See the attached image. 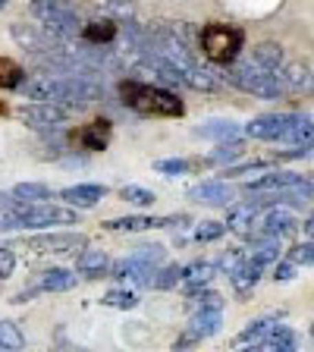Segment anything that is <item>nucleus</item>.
I'll use <instances>...</instances> for the list:
<instances>
[{
    "label": "nucleus",
    "mask_w": 314,
    "mask_h": 352,
    "mask_svg": "<svg viewBox=\"0 0 314 352\" xmlns=\"http://www.w3.org/2000/svg\"><path fill=\"white\" fill-rule=\"evenodd\" d=\"M25 98L44 104H63V107H85L104 95L95 79H79V76H38L22 85Z\"/></svg>",
    "instance_id": "nucleus-1"
},
{
    "label": "nucleus",
    "mask_w": 314,
    "mask_h": 352,
    "mask_svg": "<svg viewBox=\"0 0 314 352\" xmlns=\"http://www.w3.org/2000/svg\"><path fill=\"white\" fill-rule=\"evenodd\" d=\"M120 98L129 110L142 113V117H183V101L176 98V91L154 82L142 79H126L120 82Z\"/></svg>",
    "instance_id": "nucleus-2"
},
{
    "label": "nucleus",
    "mask_w": 314,
    "mask_h": 352,
    "mask_svg": "<svg viewBox=\"0 0 314 352\" xmlns=\"http://www.w3.org/2000/svg\"><path fill=\"white\" fill-rule=\"evenodd\" d=\"M242 44H245V32L239 25H227V22H208L205 29L198 32V47L211 63L233 66L239 57Z\"/></svg>",
    "instance_id": "nucleus-3"
},
{
    "label": "nucleus",
    "mask_w": 314,
    "mask_h": 352,
    "mask_svg": "<svg viewBox=\"0 0 314 352\" xmlns=\"http://www.w3.org/2000/svg\"><path fill=\"white\" fill-rule=\"evenodd\" d=\"M223 79H227L229 85H236L239 91H245V95L264 98V101H277L280 95H286L280 79H277V73L264 69V66L255 63V60H239V63H233Z\"/></svg>",
    "instance_id": "nucleus-4"
},
{
    "label": "nucleus",
    "mask_w": 314,
    "mask_h": 352,
    "mask_svg": "<svg viewBox=\"0 0 314 352\" xmlns=\"http://www.w3.org/2000/svg\"><path fill=\"white\" fill-rule=\"evenodd\" d=\"M32 13L41 19V29L57 44H66L82 35V22L73 10L60 0H32Z\"/></svg>",
    "instance_id": "nucleus-5"
},
{
    "label": "nucleus",
    "mask_w": 314,
    "mask_h": 352,
    "mask_svg": "<svg viewBox=\"0 0 314 352\" xmlns=\"http://www.w3.org/2000/svg\"><path fill=\"white\" fill-rule=\"evenodd\" d=\"M79 223V211L76 208H60V205H25L16 217H0V230H22V227H73Z\"/></svg>",
    "instance_id": "nucleus-6"
},
{
    "label": "nucleus",
    "mask_w": 314,
    "mask_h": 352,
    "mask_svg": "<svg viewBox=\"0 0 314 352\" xmlns=\"http://www.w3.org/2000/svg\"><path fill=\"white\" fill-rule=\"evenodd\" d=\"M295 120H299V113H261V117H255L245 126V135H249V139L280 142V145H283V139L289 135Z\"/></svg>",
    "instance_id": "nucleus-7"
},
{
    "label": "nucleus",
    "mask_w": 314,
    "mask_h": 352,
    "mask_svg": "<svg viewBox=\"0 0 314 352\" xmlns=\"http://www.w3.org/2000/svg\"><path fill=\"white\" fill-rule=\"evenodd\" d=\"M25 245L41 255H76V252L85 245V236L79 233H41L25 239Z\"/></svg>",
    "instance_id": "nucleus-8"
},
{
    "label": "nucleus",
    "mask_w": 314,
    "mask_h": 352,
    "mask_svg": "<svg viewBox=\"0 0 314 352\" xmlns=\"http://www.w3.org/2000/svg\"><path fill=\"white\" fill-rule=\"evenodd\" d=\"M19 120L32 129H54V126L66 123L69 120V107L63 104H44V101H35L29 107L19 110Z\"/></svg>",
    "instance_id": "nucleus-9"
},
{
    "label": "nucleus",
    "mask_w": 314,
    "mask_h": 352,
    "mask_svg": "<svg viewBox=\"0 0 314 352\" xmlns=\"http://www.w3.org/2000/svg\"><path fill=\"white\" fill-rule=\"evenodd\" d=\"M183 223V217H148V214H126V217H110L104 220L107 230L117 233H142V230H164V227H176Z\"/></svg>",
    "instance_id": "nucleus-10"
},
{
    "label": "nucleus",
    "mask_w": 314,
    "mask_h": 352,
    "mask_svg": "<svg viewBox=\"0 0 314 352\" xmlns=\"http://www.w3.org/2000/svg\"><path fill=\"white\" fill-rule=\"evenodd\" d=\"M236 189L227 183H217V179H208V183H198L189 189V201L195 205H211V208H227L233 205Z\"/></svg>",
    "instance_id": "nucleus-11"
},
{
    "label": "nucleus",
    "mask_w": 314,
    "mask_h": 352,
    "mask_svg": "<svg viewBox=\"0 0 314 352\" xmlns=\"http://www.w3.org/2000/svg\"><path fill=\"white\" fill-rule=\"evenodd\" d=\"M305 183V176L293 173V170H271V173L258 176L251 183H245V189L255 192V195H271V192H283V189H293V186Z\"/></svg>",
    "instance_id": "nucleus-12"
},
{
    "label": "nucleus",
    "mask_w": 314,
    "mask_h": 352,
    "mask_svg": "<svg viewBox=\"0 0 314 352\" xmlns=\"http://www.w3.org/2000/svg\"><path fill=\"white\" fill-rule=\"evenodd\" d=\"M277 79H280V85H283V91L299 95V91H311L314 88V69H308L299 60H286V66L277 73Z\"/></svg>",
    "instance_id": "nucleus-13"
},
{
    "label": "nucleus",
    "mask_w": 314,
    "mask_h": 352,
    "mask_svg": "<svg viewBox=\"0 0 314 352\" xmlns=\"http://www.w3.org/2000/svg\"><path fill=\"white\" fill-rule=\"evenodd\" d=\"M154 264H148L145 258H139V255H129V258H123V261H117L113 264V277L117 280H129V283H148L151 286L154 283Z\"/></svg>",
    "instance_id": "nucleus-14"
},
{
    "label": "nucleus",
    "mask_w": 314,
    "mask_h": 352,
    "mask_svg": "<svg viewBox=\"0 0 314 352\" xmlns=\"http://www.w3.org/2000/svg\"><path fill=\"white\" fill-rule=\"evenodd\" d=\"M104 195H107V189H104V186H95V183H79V186H69V189H60V198H63L69 208H76V211L95 208Z\"/></svg>",
    "instance_id": "nucleus-15"
},
{
    "label": "nucleus",
    "mask_w": 314,
    "mask_h": 352,
    "mask_svg": "<svg viewBox=\"0 0 314 352\" xmlns=\"http://www.w3.org/2000/svg\"><path fill=\"white\" fill-rule=\"evenodd\" d=\"M299 227L302 223L295 220V214L286 211V208H273V211H267L261 220V233L273 236V239H286V236H293Z\"/></svg>",
    "instance_id": "nucleus-16"
},
{
    "label": "nucleus",
    "mask_w": 314,
    "mask_h": 352,
    "mask_svg": "<svg viewBox=\"0 0 314 352\" xmlns=\"http://www.w3.org/2000/svg\"><path fill=\"white\" fill-rule=\"evenodd\" d=\"M117 35H120V25L113 19H91V22H85L82 25V41L88 44V47H101V44H113L117 41Z\"/></svg>",
    "instance_id": "nucleus-17"
},
{
    "label": "nucleus",
    "mask_w": 314,
    "mask_h": 352,
    "mask_svg": "<svg viewBox=\"0 0 314 352\" xmlns=\"http://www.w3.org/2000/svg\"><path fill=\"white\" fill-rule=\"evenodd\" d=\"M242 132V126L236 120H223V117H214V120H205V123L195 126V135L198 139H217L220 145L223 142H236V135Z\"/></svg>",
    "instance_id": "nucleus-18"
},
{
    "label": "nucleus",
    "mask_w": 314,
    "mask_h": 352,
    "mask_svg": "<svg viewBox=\"0 0 314 352\" xmlns=\"http://www.w3.org/2000/svg\"><path fill=\"white\" fill-rule=\"evenodd\" d=\"M261 271H264L261 264H255V261H249V258H245V261H242L239 267L229 274V283H233V289L239 296H249L251 289L258 286V280H261Z\"/></svg>",
    "instance_id": "nucleus-19"
},
{
    "label": "nucleus",
    "mask_w": 314,
    "mask_h": 352,
    "mask_svg": "<svg viewBox=\"0 0 314 352\" xmlns=\"http://www.w3.org/2000/svg\"><path fill=\"white\" fill-rule=\"evenodd\" d=\"M214 274H217V264H214V261H195V264H189V267L183 271V289H186V293H198L201 286L211 283Z\"/></svg>",
    "instance_id": "nucleus-20"
},
{
    "label": "nucleus",
    "mask_w": 314,
    "mask_h": 352,
    "mask_svg": "<svg viewBox=\"0 0 314 352\" xmlns=\"http://www.w3.org/2000/svg\"><path fill=\"white\" fill-rule=\"evenodd\" d=\"M255 217H258V205H229L227 211V230L239 236H251V227H255Z\"/></svg>",
    "instance_id": "nucleus-21"
},
{
    "label": "nucleus",
    "mask_w": 314,
    "mask_h": 352,
    "mask_svg": "<svg viewBox=\"0 0 314 352\" xmlns=\"http://www.w3.org/2000/svg\"><path fill=\"white\" fill-rule=\"evenodd\" d=\"M107 267H110V258L104 255L101 249H85L79 258H76V271H79L82 277H88V280H98Z\"/></svg>",
    "instance_id": "nucleus-22"
},
{
    "label": "nucleus",
    "mask_w": 314,
    "mask_h": 352,
    "mask_svg": "<svg viewBox=\"0 0 314 352\" xmlns=\"http://www.w3.org/2000/svg\"><path fill=\"white\" fill-rule=\"evenodd\" d=\"M73 286H76V271H66V267H51L38 280V289H44V293H66Z\"/></svg>",
    "instance_id": "nucleus-23"
},
{
    "label": "nucleus",
    "mask_w": 314,
    "mask_h": 352,
    "mask_svg": "<svg viewBox=\"0 0 314 352\" xmlns=\"http://www.w3.org/2000/svg\"><path fill=\"white\" fill-rule=\"evenodd\" d=\"M249 261H255V264H277L280 261V239H273V236H255L251 239V255H249Z\"/></svg>",
    "instance_id": "nucleus-24"
},
{
    "label": "nucleus",
    "mask_w": 314,
    "mask_h": 352,
    "mask_svg": "<svg viewBox=\"0 0 314 352\" xmlns=\"http://www.w3.org/2000/svg\"><path fill=\"white\" fill-rule=\"evenodd\" d=\"M220 324H223V311H195L189 321V330L198 340H208L220 330Z\"/></svg>",
    "instance_id": "nucleus-25"
},
{
    "label": "nucleus",
    "mask_w": 314,
    "mask_h": 352,
    "mask_svg": "<svg viewBox=\"0 0 314 352\" xmlns=\"http://www.w3.org/2000/svg\"><path fill=\"white\" fill-rule=\"evenodd\" d=\"M76 139H79V145L85 148V151H104V148H107V139H110V123L101 120V123L85 126Z\"/></svg>",
    "instance_id": "nucleus-26"
},
{
    "label": "nucleus",
    "mask_w": 314,
    "mask_h": 352,
    "mask_svg": "<svg viewBox=\"0 0 314 352\" xmlns=\"http://www.w3.org/2000/svg\"><path fill=\"white\" fill-rule=\"evenodd\" d=\"M255 63H261L264 69H271V73H280L286 66V54H283V47L280 44H273V41H264V44H258L255 47Z\"/></svg>",
    "instance_id": "nucleus-27"
},
{
    "label": "nucleus",
    "mask_w": 314,
    "mask_h": 352,
    "mask_svg": "<svg viewBox=\"0 0 314 352\" xmlns=\"http://www.w3.org/2000/svg\"><path fill=\"white\" fill-rule=\"evenodd\" d=\"M273 327H277V321H273V318H258V321H251L249 327H245L239 337H236V343H251V346H258V343H264V340L271 337Z\"/></svg>",
    "instance_id": "nucleus-28"
},
{
    "label": "nucleus",
    "mask_w": 314,
    "mask_h": 352,
    "mask_svg": "<svg viewBox=\"0 0 314 352\" xmlns=\"http://www.w3.org/2000/svg\"><path fill=\"white\" fill-rule=\"evenodd\" d=\"M25 349V337H22L19 324L0 321V352H22Z\"/></svg>",
    "instance_id": "nucleus-29"
},
{
    "label": "nucleus",
    "mask_w": 314,
    "mask_h": 352,
    "mask_svg": "<svg viewBox=\"0 0 314 352\" xmlns=\"http://www.w3.org/2000/svg\"><path fill=\"white\" fill-rule=\"evenodd\" d=\"M25 85V69L16 60L0 57V88H22Z\"/></svg>",
    "instance_id": "nucleus-30"
},
{
    "label": "nucleus",
    "mask_w": 314,
    "mask_h": 352,
    "mask_svg": "<svg viewBox=\"0 0 314 352\" xmlns=\"http://www.w3.org/2000/svg\"><path fill=\"white\" fill-rule=\"evenodd\" d=\"M13 195L22 198L25 205H41V201H47L54 192H51V186H44V183H19L13 189Z\"/></svg>",
    "instance_id": "nucleus-31"
},
{
    "label": "nucleus",
    "mask_w": 314,
    "mask_h": 352,
    "mask_svg": "<svg viewBox=\"0 0 314 352\" xmlns=\"http://www.w3.org/2000/svg\"><path fill=\"white\" fill-rule=\"evenodd\" d=\"M242 154H245V145H242L239 139L223 142V145H217L211 154H208V164H233V161H239Z\"/></svg>",
    "instance_id": "nucleus-32"
},
{
    "label": "nucleus",
    "mask_w": 314,
    "mask_h": 352,
    "mask_svg": "<svg viewBox=\"0 0 314 352\" xmlns=\"http://www.w3.org/2000/svg\"><path fill=\"white\" fill-rule=\"evenodd\" d=\"M101 305H107V308H120V311H129V308L139 305V296L132 293V289H110V293H104Z\"/></svg>",
    "instance_id": "nucleus-33"
},
{
    "label": "nucleus",
    "mask_w": 314,
    "mask_h": 352,
    "mask_svg": "<svg viewBox=\"0 0 314 352\" xmlns=\"http://www.w3.org/2000/svg\"><path fill=\"white\" fill-rule=\"evenodd\" d=\"M183 271L186 267H179V264H170V267H164V271L154 274V289H173V286H183Z\"/></svg>",
    "instance_id": "nucleus-34"
},
{
    "label": "nucleus",
    "mask_w": 314,
    "mask_h": 352,
    "mask_svg": "<svg viewBox=\"0 0 314 352\" xmlns=\"http://www.w3.org/2000/svg\"><path fill=\"white\" fill-rule=\"evenodd\" d=\"M104 13H107V19L113 22H132V16H135V7H132V0H104Z\"/></svg>",
    "instance_id": "nucleus-35"
},
{
    "label": "nucleus",
    "mask_w": 314,
    "mask_h": 352,
    "mask_svg": "<svg viewBox=\"0 0 314 352\" xmlns=\"http://www.w3.org/2000/svg\"><path fill=\"white\" fill-rule=\"evenodd\" d=\"M198 164L195 161H186V157H167V161H157L154 164V170L157 173H167V176H183L189 173V170H195Z\"/></svg>",
    "instance_id": "nucleus-36"
},
{
    "label": "nucleus",
    "mask_w": 314,
    "mask_h": 352,
    "mask_svg": "<svg viewBox=\"0 0 314 352\" xmlns=\"http://www.w3.org/2000/svg\"><path fill=\"white\" fill-rule=\"evenodd\" d=\"M120 195H123V201L139 205V208H148L154 201V192L151 189H142V186H123V189H120Z\"/></svg>",
    "instance_id": "nucleus-37"
},
{
    "label": "nucleus",
    "mask_w": 314,
    "mask_h": 352,
    "mask_svg": "<svg viewBox=\"0 0 314 352\" xmlns=\"http://www.w3.org/2000/svg\"><path fill=\"white\" fill-rule=\"evenodd\" d=\"M227 233V223H217V220H205V223H198L195 227V239L198 242H214L220 236Z\"/></svg>",
    "instance_id": "nucleus-38"
},
{
    "label": "nucleus",
    "mask_w": 314,
    "mask_h": 352,
    "mask_svg": "<svg viewBox=\"0 0 314 352\" xmlns=\"http://www.w3.org/2000/svg\"><path fill=\"white\" fill-rule=\"evenodd\" d=\"M195 311H223V296L208 289V293L195 296Z\"/></svg>",
    "instance_id": "nucleus-39"
},
{
    "label": "nucleus",
    "mask_w": 314,
    "mask_h": 352,
    "mask_svg": "<svg viewBox=\"0 0 314 352\" xmlns=\"http://www.w3.org/2000/svg\"><path fill=\"white\" fill-rule=\"evenodd\" d=\"M22 208H25L22 198H16L13 192H0V217H16Z\"/></svg>",
    "instance_id": "nucleus-40"
},
{
    "label": "nucleus",
    "mask_w": 314,
    "mask_h": 352,
    "mask_svg": "<svg viewBox=\"0 0 314 352\" xmlns=\"http://www.w3.org/2000/svg\"><path fill=\"white\" fill-rule=\"evenodd\" d=\"M289 261L293 264H311L314 267V242H302V245H295L293 252H289Z\"/></svg>",
    "instance_id": "nucleus-41"
},
{
    "label": "nucleus",
    "mask_w": 314,
    "mask_h": 352,
    "mask_svg": "<svg viewBox=\"0 0 314 352\" xmlns=\"http://www.w3.org/2000/svg\"><path fill=\"white\" fill-rule=\"evenodd\" d=\"M242 261H245V255H242L239 249H229L227 255H220L217 267H220V271H227V277H229V274H233V271H236V267H239Z\"/></svg>",
    "instance_id": "nucleus-42"
},
{
    "label": "nucleus",
    "mask_w": 314,
    "mask_h": 352,
    "mask_svg": "<svg viewBox=\"0 0 314 352\" xmlns=\"http://www.w3.org/2000/svg\"><path fill=\"white\" fill-rule=\"evenodd\" d=\"M13 271H16V255H13V249L0 245V280L13 277Z\"/></svg>",
    "instance_id": "nucleus-43"
},
{
    "label": "nucleus",
    "mask_w": 314,
    "mask_h": 352,
    "mask_svg": "<svg viewBox=\"0 0 314 352\" xmlns=\"http://www.w3.org/2000/svg\"><path fill=\"white\" fill-rule=\"evenodd\" d=\"M295 267H299V264H293V261H277V264H273V280L289 283V280L295 277Z\"/></svg>",
    "instance_id": "nucleus-44"
},
{
    "label": "nucleus",
    "mask_w": 314,
    "mask_h": 352,
    "mask_svg": "<svg viewBox=\"0 0 314 352\" xmlns=\"http://www.w3.org/2000/svg\"><path fill=\"white\" fill-rule=\"evenodd\" d=\"M195 343H201V340H198L195 333H192V330H186L183 337H179V340H176V343H173V352H186V349H192V346H195Z\"/></svg>",
    "instance_id": "nucleus-45"
},
{
    "label": "nucleus",
    "mask_w": 314,
    "mask_h": 352,
    "mask_svg": "<svg viewBox=\"0 0 314 352\" xmlns=\"http://www.w3.org/2000/svg\"><path fill=\"white\" fill-rule=\"evenodd\" d=\"M302 230H305V236H308V239L314 242V211H311V214H308V217H305V223H302Z\"/></svg>",
    "instance_id": "nucleus-46"
},
{
    "label": "nucleus",
    "mask_w": 314,
    "mask_h": 352,
    "mask_svg": "<svg viewBox=\"0 0 314 352\" xmlns=\"http://www.w3.org/2000/svg\"><path fill=\"white\" fill-rule=\"evenodd\" d=\"M239 352H261V346H249V349H239Z\"/></svg>",
    "instance_id": "nucleus-47"
},
{
    "label": "nucleus",
    "mask_w": 314,
    "mask_h": 352,
    "mask_svg": "<svg viewBox=\"0 0 314 352\" xmlns=\"http://www.w3.org/2000/svg\"><path fill=\"white\" fill-rule=\"evenodd\" d=\"M305 151H308V157H311V154H314V145H311V148H305Z\"/></svg>",
    "instance_id": "nucleus-48"
},
{
    "label": "nucleus",
    "mask_w": 314,
    "mask_h": 352,
    "mask_svg": "<svg viewBox=\"0 0 314 352\" xmlns=\"http://www.w3.org/2000/svg\"><path fill=\"white\" fill-rule=\"evenodd\" d=\"M7 3H10V0H0V10H3V7H7Z\"/></svg>",
    "instance_id": "nucleus-49"
},
{
    "label": "nucleus",
    "mask_w": 314,
    "mask_h": 352,
    "mask_svg": "<svg viewBox=\"0 0 314 352\" xmlns=\"http://www.w3.org/2000/svg\"><path fill=\"white\" fill-rule=\"evenodd\" d=\"M311 337H314V327H311Z\"/></svg>",
    "instance_id": "nucleus-50"
}]
</instances>
